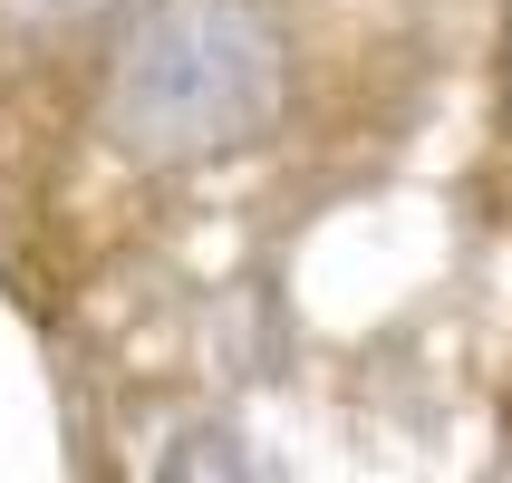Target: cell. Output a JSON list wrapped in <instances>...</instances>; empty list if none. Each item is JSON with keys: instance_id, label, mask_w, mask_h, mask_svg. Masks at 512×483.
<instances>
[{"instance_id": "1", "label": "cell", "mask_w": 512, "mask_h": 483, "mask_svg": "<svg viewBox=\"0 0 512 483\" xmlns=\"http://www.w3.org/2000/svg\"><path fill=\"white\" fill-rule=\"evenodd\" d=\"M290 107V29L271 0H136L107 58V145L126 165H223Z\"/></svg>"}, {"instance_id": "2", "label": "cell", "mask_w": 512, "mask_h": 483, "mask_svg": "<svg viewBox=\"0 0 512 483\" xmlns=\"http://www.w3.org/2000/svg\"><path fill=\"white\" fill-rule=\"evenodd\" d=\"M155 483H290V464L271 455V445H252L232 416H194V426L165 435Z\"/></svg>"}, {"instance_id": "3", "label": "cell", "mask_w": 512, "mask_h": 483, "mask_svg": "<svg viewBox=\"0 0 512 483\" xmlns=\"http://www.w3.org/2000/svg\"><path fill=\"white\" fill-rule=\"evenodd\" d=\"M116 0H0V29L10 39H68V29H97Z\"/></svg>"}]
</instances>
